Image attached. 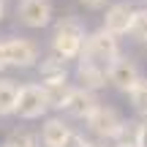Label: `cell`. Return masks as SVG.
<instances>
[{
  "mask_svg": "<svg viewBox=\"0 0 147 147\" xmlns=\"http://www.w3.org/2000/svg\"><path fill=\"white\" fill-rule=\"evenodd\" d=\"M84 36H87L84 22L79 19L76 14H65V16H60V19L55 22L52 38H49V52L57 55L65 63H74V60H79V55H82Z\"/></svg>",
  "mask_w": 147,
  "mask_h": 147,
  "instance_id": "6da1fadb",
  "label": "cell"
},
{
  "mask_svg": "<svg viewBox=\"0 0 147 147\" xmlns=\"http://www.w3.org/2000/svg\"><path fill=\"white\" fill-rule=\"evenodd\" d=\"M87 131L93 134L95 139L101 142H117V139L125 136V128H128V120L120 115V109L112 104H98L93 109V115L84 120Z\"/></svg>",
  "mask_w": 147,
  "mask_h": 147,
  "instance_id": "7a4b0ae2",
  "label": "cell"
},
{
  "mask_svg": "<svg viewBox=\"0 0 147 147\" xmlns=\"http://www.w3.org/2000/svg\"><path fill=\"white\" fill-rule=\"evenodd\" d=\"M120 38L106 33L104 27H95V30H87L84 36V44H82V55L79 57H87V60H95V63L106 65L120 55Z\"/></svg>",
  "mask_w": 147,
  "mask_h": 147,
  "instance_id": "3957f363",
  "label": "cell"
},
{
  "mask_svg": "<svg viewBox=\"0 0 147 147\" xmlns=\"http://www.w3.org/2000/svg\"><path fill=\"white\" fill-rule=\"evenodd\" d=\"M104 68H106V84L115 87L117 93H123V95L142 79V68H139V63L131 57V55H125V52H120L112 63H106Z\"/></svg>",
  "mask_w": 147,
  "mask_h": 147,
  "instance_id": "277c9868",
  "label": "cell"
},
{
  "mask_svg": "<svg viewBox=\"0 0 147 147\" xmlns=\"http://www.w3.org/2000/svg\"><path fill=\"white\" fill-rule=\"evenodd\" d=\"M47 112H49V104H47V95H44L41 82L19 84L14 117H19V120H41V117H47Z\"/></svg>",
  "mask_w": 147,
  "mask_h": 147,
  "instance_id": "5b68a950",
  "label": "cell"
},
{
  "mask_svg": "<svg viewBox=\"0 0 147 147\" xmlns=\"http://www.w3.org/2000/svg\"><path fill=\"white\" fill-rule=\"evenodd\" d=\"M16 22L27 30H44L55 22V3L52 0H16Z\"/></svg>",
  "mask_w": 147,
  "mask_h": 147,
  "instance_id": "8992f818",
  "label": "cell"
},
{
  "mask_svg": "<svg viewBox=\"0 0 147 147\" xmlns=\"http://www.w3.org/2000/svg\"><path fill=\"white\" fill-rule=\"evenodd\" d=\"M3 38H5V52H8V65L11 68H19V71L36 68L38 57H41L38 41H33L27 36H3Z\"/></svg>",
  "mask_w": 147,
  "mask_h": 147,
  "instance_id": "52a82bcc",
  "label": "cell"
},
{
  "mask_svg": "<svg viewBox=\"0 0 147 147\" xmlns=\"http://www.w3.org/2000/svg\"><path fill=\"white\" fill-rule=\"evenodd\" d=\"M98 104H101L98 93L84 90V87H79V84H71V93H68V98H65V104H63L60 112H63L65 117H71V120H82L84 123Z\"/></svg>",
  "mask_w": 147,
  "mask_h": 147,
  "instance_id": "ba28073f",
  "label": "cell"
},
{
  "mask_svg": "<svg viewBox=\"0 0 147 147\" xmlns=\"http://www.w3.org/2000/svg\"><path fill=\"white\" fill-rule=\"evenodd\" d=\"M131 16H134V5L128 0H115L104 8V16H101V27L112 36L123 38L128 36V27H131Z\"/></svg>",
  "mask_w": 147,
  "mask_h": 147,
  "instance_id": "9c48e42d",
  "label": "cell"
},
{
  "mask_svg": "<svg viewBox=\"0 0 147 147\" xmlns=\"http://www.w3.org/2000/svg\"><path fill=\"white\" fill-rule=\"evenodd\" d=\"M74 63H76V65H74V79H76L79 87L93 90V93L109 87V84H106V68L101 63L87 60V57H79V60H74Z\"/></svg>",
  "mask_w": 147,
  "mask_h": 147,
  "instance_id": "30bf717a",
  "label": "cell"
},
{
  "mask_svg": "<svg viewBox=\"0 0 147 147\" xmlns=\"http://www.w3.org/2000/svg\"><path fill=\"white\" fill-rule=\"evenodd\" d=\"M38 82H60V79H71V68L65 60H60L57 55H41L36 63Z\"/></svg>",
  "mask_w": 147,
  "mask_h": 147,
  "instance_id": "8fae6325",
  "label": "cell"
},
{
  "mask_svg": "<svg viewBox=\"0 0 147 147\" xmlns=\"http://www.w3.org/2000/svg\"><path fill=\"white\" fill-rule=\"evenodd\" d=\"M68 131H71V123L63 115H49L44 120V125H41L38 139H41L44 147H60V142L68 136Z\"/></svg>",
  "mask_w": 147,
  "mask_h": 147,
  "instance_id": "7c38bea8",
  "label": "cell"
},
{
  "mask_svg": "<svg viewBox=\"0 0 147 147\" xmlns=\"http://www.w3.org/2000/svg\"><path fill=\"white\" fill-rule=\"evenodd\" d=\"M71 84H74L71 79H60V82H41L49 109H55V112H60V109H63L65 98H68V93H71Z\"/></svg>",
  "mask_w": 147,
  "mask_h": 147,
  "instance_id": "4fadbf2b",
  "label": "cell"
},
{
  "mask_svg": "<svg viewBox=\"0 0 147 147\" xmlns=\"http://www.w3.org/2000/svg\"><path fill=\"white\" fill-rule=\"evenodd\" d=\"M16 95H19V82L8 76H0V117H14Z\"/></svg>",
  "mask_w": 147,
  "mask_h": 147,
  "instance_id": "5bb4252c",
  "label": "cell"
},
{
  "mask_svg": "<svg viewBox=\"0 0 147 147\" xmlns=\"http://www.w3.org/2000/svg\"><path fill=\"white\" fill-rule=\"evenodd\" d=\"M128 104H131V109L136 112V115H144L147 112V76H142L136 84H134L131 90H128Z\"/></svg>",
  "mask_w": 147,
  "mask_h": 147,
  "instance_id": "9a60e30c",
  "label": "cell"
},
{
  "mask_svg": "<svg viewBox=\"0 0 147 147\" xmlns=\"http://www.w3.org/2000/svg\"><path fill=\"white\" fill-rule=\"evenodd\" d=\"M128 36H131L134 41H139V44H147V8H136V5H134Z\"/></svg>",
  "mask_w": 147,
  "mask_h": 147,
  "instance_id": "2e32d148",
  "label": "cell"
},
{
  "mask_svg": "<svg viewBox=\"0 0 147 147\" xmlns=\"http://www.w3.org/2000/svg\"><path fill=\"white\" fill-rule=\"evenodd\" d=\"M8 142L16 144V147H41V139H38V134L27 131V128H14V131L8 134Z\"/></svg>",
  "mask_w": 147,
  "mask_h": 147,
  "instance_id": "e0dca14e",
  "label": "cell"
},
{
  "mask_svg": "<svg viewBox=\"0 0 147 147\" xmlns=\"http://www.w3.org/2000/svg\"><path fill=\"white\" fill-rule=\"evenodd\" d=\"M131 142H134V147H147V120H139V123H134Z\"/></svg>",
  "mask_w": 147,
  "mask_h": 147,
  "instance_id": "ac0fdd59",
  "label": "cell"
},
{
  "mask_svg": "<svg viewBox=\"0 0 147 147\" xmlns=\"http://www.w3.org/2000/svg\"><path fill=\"white\" fill-rule=\"evenodd\" d=\"M87 142H90V139L84 136L82 131L71 128V131H68V136H65L63 142H60V147H87Z\"/></svg>",
  "mask_w": 147,
  "mask_h": 147,
  "instance_id": "d6986e66",
  "label": "cell"
},
{
  "mask_svg": "<svg viewBox=\"0 0 147 147\" xmlns=\"http://www.w3.org/2000/svg\"><path fill=\"white\" fill-rule=\"evenodd\" d=\"M79 5H82L84 11H104L106 5L112 3V0H76Z\"/></svg>",
  "mask_w": 147,
  "mask_h": 147,
  "instance_id": "ffe728a7",
  "label": "cell"
},
{
  "mask_svg": "<svg viewBox=\"0 0 147 147\" xmlns=\"http://www.w3.org/2000/svg\"><path fill=\"white\" fill-rule=\"evenodd\" d=\"M5 68H11V65H8V52H5V38L0 36V74Z\"/></svg>",
  "mask_w": 147,
  "mask_h": 147,
  "instance_id": "44dd1931",
  "label": "cell"
},
{
  "mask_svg": "<svg viewBox=\"0 0 147 147\" xmlns=\"http://www.w3.org/2000/svg\"><path fill=\"white\" fill-rule=\"evenodd\" d=\"M112 147H134L131 139H117V142H112Z\"/></svg>",
  "mask_w": 147,
  "mask_h": 147,
  "instance_id": "7402d4cb",
  "label": "cell"
},
{
  "mask_svg": "<svg viewBox=\"0 0 147 147\" xmlns=\"http://www.w3.org/2000/svg\"><path fill=\"white\" fill-rule=\"evenodd\" d=\"M5 14H8V0H0V22L5 19Z\"/></svg>",
  "mask_w": 147,
  "mask_h": 147,
  "instance_id": "603a6c76",
  "label": "cell"
},
{
  "mask_svg": "<svg viewBox=\"0 0 147 147\" xmlns=\"http://www.w3.org/2000/svg\"><path fill=\"white\" fill-rule=\"evenodd\" d=\"M87 147H104L101 142H87Z\"/></svg>",
  "mask_w": 147,
  "mask_h": 147,
  "instance_id": "cb8c5ba5",
  "label": "cell"
},
{
  "mask_svg": "<svg viewBox=\"0 0 147 147\" xmlns=\"http://www.w3.org/2000/svg\"><path fill=\"white\" fill-rule=\"evenodd\" d=\"M0 147H16V144H11V142H8V139H5V142H3V144H0Z\"/></svg>",
  "mask_w": 147,
  "mask_h": 147,
  "instance_id": "d4e9b609",
  "label": "cell"
},
{
  "mask_svg": "<svg viewBox=\"0 0 147 147\" xmlns=\"http://www.w3.org/2000/svg\"><path fill=\"white\" fill-rule=\"evenodd\" d=\"M142 117H144V120H147V112H144V115H142Z\"/></svg>",
  "mask_w": 147,
  "mask_h": 147,
  "instance_id": "484cf974",
  "label": "cell"
}]
</instances>
